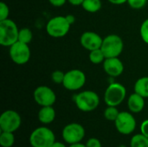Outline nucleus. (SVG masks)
<instances>
[{"label": "nucleus", "instance_id": "nucleus-8", "mask_svg": "<svg viewBox=\"0 0 148 147\" xmlns=\"http://www.w3.org/2000/svg\"><path fill=\"white\" fill-rule=\"evenodd\" d=\"M86 83V75L81 69H71L65 73L62 86L69 91H78Z\"/></svg>", "mask_w": 148, "mask_h": 147}, {"label": "nucleus", "instance_id": "nucleus-20", "mask_svg": "<svg viewBox=\"0 0 148 147\" xmlns=\"http://www.w3.org/2000/svg\"><path fill=\"white\" fill-rule=\"evenodd\" d=\"M15 143L14 133L2 132L0 134V145L2 147H11Z\"/></svg>", "mask_w": 148, "mask_h": 147}, {"label": "nucleus", "instance_id": "nucleus-22", "mask_svg": "<svg viewBox=\"0 0 148 147\" xmlns=\"http://www.w3.org/2000/svg\"><path fill=\"white\" fill-rule=\"evenodd\" d=\"M33 39V33L29 28H22L19 29L18 41L26 44H29Z\"/></svg>", "mask_w": 148, "mask_h": 147}, {"label": "nucleus", "instance_id": "nucleus-5", "mask_svg": "<svg viewBox=\"0 0 148 147\" xmlns=\"http://www.w3.org/2000/svg\"><path fill=\"white\" fill-rule=\"evenodd\" d=\"M101 49L104 53L106 58L119 57L124 49L123 40L118 35H108L103 38Z\"/></svg>", "mask_w": 148, "mask_h": 147}, {"label": "nucleus", "instance_id": "nucleus-10", "mask_svg": "<svg viewBox=\"0 0 148 147\" xmlns=\"http://www.w3.org/2000/svg\"><path fill=\"white\" fill-rule=\"evenodd\" d=\"M22 124L20 114L14 110H6L0 116L1 132L15 133L19 129Z\"/></svg>", "mask_w": 148, "mask_h": 147}, {"label": "nucleus", "instance_id": "nucleus-23", "mask_svg": "<svg viewBox=\"0 0 148 147\" xmlns=\"http://www.w3.org/2000/svg\"><path fill=\"white\" fill-rule=\"evenodd\" d=\"M120 113V111L118 110L117 107H112V106H108L107 108L104 111V117L108 121H115L117 119L118 115Z\"/></svg>", "mask_w": 148, "mask_h": 147}, {"label": "nucleus", "instance_id": "nucleus-1", "mask_svg": "<svg viewBox=\"0 0 148 147\" xmlns=\"http://www.w3.org/2000/svg\"><path fill=\"white\" fill-rule=\"evenodd\" d=\"M74 101L76 107L84 113H88L95 110L100 105V97L91 90H85L76 94L74 97Z\"/></svg>", "mask_w": 148, "mask_h": 147}, {"label": "nucleus", "instance_id": "nucleus-35", "mask_svg": "<svg viewBox=\"0 0 148 147\" xmlns=\"http://www.w3.org/2000/svg\"><path fill=\"white\" fill-rule=\"evenodd\" d=\"M69 147H87V146H86V145H84V144H82V143L79 142V143H75V144H71V145H69Z\"/></svg>", "mask_w": 148, "mask_h": 147}, {"label": "nucleus", "instance_id": "nucleus-4", "mask_svg": "<svg viewBox=\"0 0 148 147\" xmlns=\"http://www.w3.org/2000/svg\"><path fill=\"white\" fill-rule=\"evenodd\" d=\"M70 27L71 24L66 16H57L49 20L46 24V32L51 37L62 38L69 33Z\"/></svg>", "mask_w": 148, "mask_h": 147}, {"label": "nucleus", "instance_id": "nucleus-7", "mask_svg": "<svg viewBox=\"0 0 148 147\" xmlns=\"http://www.w3.org/2000/svg\"><path fill=\"white\" fill-rule=\"evenodd\" d=\"M114 126L118 133L123 135L132 134L136 129V120L133 115V113L120 112L117 119L114 121Z\"/></svg>", "mask_w": 148, "mask_h": 147}, {"label": "nucleus", "instance_id": "nucleus-21", "mask_svg": "<svg viewBox=\"0 0 148 147\" xmlns=\"http://www.w3.org/2000/svg\"><path fill=\"white\" fill-rule=\"evenodd\" d=\"M130 147H148V138L143 134H135L130 140Z\"/></svg>", "mask_w": 148, "mask_h": 147}, {"label": "nucleus", "instance_id": "nucleus-30", "mask_svg": "<svg viewBox=\"0 0 148 147\" xmlns=\"http://www.w3.org/2000/svg\"><path fill=\"white\" fill-rule=\"evenodd\" d=\"M49 2L54 7H61L64 5L66 2H68V0H49Z\"/></svg>", "mask_w": 148, "mask_h": 147}, {"label": "nucleus", "instance_id": "nucleus-32", "mask_svg": "<svg viewBox=\"0 0 148 147\" xmlns=\"http://www.w3.org/2000/svg\"><path fill=\"white\" fill-rule=\"evenodd\" d=\"M84 0H68V2L72 4V5H75V6H78V5H82V2Z\"/></svg>", "mask_w": 148, "mask_h": 147}, {"label": "nucleus", "instance_id": "nucleus-2", "mask_svg": "<svg viewBox=\"0 0 148 147\" xmlns=\"http://www.w3.org/2000/svg\"><path fill=\"white\" fill-rule=\"evenodd\" d=\"M19 29L16 23L8 18L0 21V44L3 47H10L18 41Z\"/></svg>", "mask_w": 148, "mask_h": 147}, {"label": "nucleus", "instance_id": "nucleus-19", "mask_svg": "<svg viewBox=\"0 0 148 147\" xmlns=\"http://www.w3.org/2000/svg\"><path fill=\"white\" fill-rule=\"evenodd\" d=\"M88 58H89V61L95 65L103 63V62L106 59L105 55L101 49H94L92 51H89Z\"/></svg>", "mask_w": 148, "mask_h": 147}, {"label": "nucleus", "instance_id": "nucleus-14", "mask_svg": "<svg viewBox=\"0 0 148 147\" xmlns=\"http://www.w3.org/2000/svg\"><path fill=\"white\" fill-rule=\"evenodd\" d=\"M102 65L105 73L110 77H118L124 72V64L119 57L106 58Z\"/></svg>", "mask_w": 148, "mask_h": 147}, {"label": "nucleus", "instance_id": "nucleus-17", "mask_svg": "<svg viewBox=\"0 0 148 147\" xmlns=\"http://www.w3.org/2000/svg\"><path fill=\"white\" fill-rule=\"evenodd\" d=\"M134 92L141 95L145 99L148 98V76L139 78L134 83Z\"/></svg>", "mask_w": 148, "mask_h": 147}, {"label": "nucleus", "instance_id": "nucleus-18", "mask_svg": "<svg viewBox=\"0 0 148 147\" xmlns=\"http://www.w3.org/2000/svg\"><path fill=\"white\" fill-rule=\"evenodd\" d=\"M82 9L89 13H95L101 9V0H84L81 5Z\"/></svg>", "mask_w": 148, "mask_h": 147}, {"label": "nucleus", "instance_id": "nucleus-6", "mask_svg": "<svg viewBox=\"0 0 148 147\" xmlns=\"http://www.w3.org/2000/svg\"><path fill=\"white\" fill-rule=\"evenodd\" d=\"M126 96L127 89L125 86L119 82H112L104 93V101L107 106L118 107L124 101Z\"/></svg>", "mask_w": 148, "mask_h": 147}, {"label": "nucleus", "instance_id": "nucleus-31", "mask_svg": "<svg viewBox=\"0 0 148 147\" xmlns=\"http://www.w3.org/2000/svg\"><path fill=\"white\" fill-rule=\"evenodd\" d=\"M108 1L114 5H121L127 2V0H108Z\"/></svg>", "mask_w": 148, "mask_h": 147}, {"label": "nucleus", "instance_id": "nucleus-11", "mask_svg": "<svg viewBox=\"0 0 148 147\" xmlns=\"http://www.w3.org/2000/svg\"><path fill=\"white\" fill-rule=\"evenodd\" d=\"M62 136L63 140L69 145L79 143L85 137V129L79 123H69L63 127Z\"/></svg>", "mask_w": 148, "mask_h": 147}, {"label": "nucleus", "instance_id": "nucleus-16", "mask_svg": "<svg viewBox=\"0 0 148 147\" xmlns=\"http://www.w3.org/2000/svg\"><path fill=\"white\" fill-rule=\"evenodd\" d=\"M56 110L53 106L41 107V109L38 112L37 117L38 120L43 125L51 124L56 119Z\"/></svg>", "mask_w": 148, "mask_h": 147}, {"label": "nucleus", "instance_id": "nucleus-24", "mask_svg": "<svg viewBox=\"0 0 148 147\" xmlns=\"http://www.w3.org/2000/svg\"><path fill=\"white\" fill-rule=\"evenodd\" d=\"M140 35L142 41L146 44H148V18L142 22L140 29Z\"/></svg>", "mask_w": 148, "mask_h": 147}, {"label": "nucleus", "instance_id": "nucleus-3", "mask_svg": "<svg viewBox=\"0 0 148 147\" xmlns=\"http://www.w3.org/2000/svg\"><path fill=\"white\" fill-rule=\"evenodd\" d=\"M55 142V133L47 126L37 127L29 135V143L32 147H50Z\"/></svg>", "mask_w": 148, "mask_h": 147}, {"label": "nucleus", "instance_id": "nucleus-13", "mask_svg": "<svg viewBox=\"0 0 148 147\" xmlns=\"http://www.w3.org/2000/svg\"><path fill=\"white\" fill-rule=\"evenodd\" d=\"M102 41L103 38L94 31H86L82 33L80 37L81 45L88 51L101 49Z\"/></svg>", "mask_w": 148, "mask_h": 147}, {"label": "nucleus", "instance_id": "nucleus-29", "mask_svg": "<svg viewBox=\"0 0 148 147\" xmlns=\"http://www.w3.org/2000/svg\"><path fill=\"white\" fill-rule=\"evenodd\" d=\"M140 133L148 138V120H145L140 125Z\"/></svg>", "mask_w": 148, "mask_h": 147}, {"label": "nucleus", "instance_id": "nucleus-12", "mask_svg": "<svg viewBox=\"0 0 148 147\" xmlns=\"http://www.w3.org/2000/svg\"><path fill=\"white\" fill-rule=\"evenodd\" d=\"M34 101L40 107L53 106L56 101V93L48 86H39L33 93Z\"/></svg>", "mask_w": 148, "mask_h": 147}, {"label": "nucleus", "instance_id": "nucleus-36", "mask_svg": "<svg viewBox=\"0 0 148 147\" xmlns=\"http://www.w3.org/2000/svg\"><path fill=\"white\" fill-rule=\"evenodd\" d=\"M118 147H127V146H125V145H121V146H119Z\"/></svg>", "mask_w": 148, "mask_h": 147}, {"label": "nucleus", "instance_id": "nucleus-15", "mask_svg": "<svg viewBox=\"0 0 148 147\" xmlns=\"http://www.w3.org/2000/svg\"><path fill=\"white\" fill-rule=\"evenodd\" d=\"M127 107L133 113H140L145 107V98L134 92L127 99Z\"/></svg>", "mask_w": 148, "mask_h": 147}, {"label": "nucleus", "instance_id": "nucleus-34", "mask_svg": "<svg viewBox=\"0 0 148 147\" xmlns=\"http://www.w3.org/2000/svg\"><path fill=\"white\" fill-rule=\"evenodd\" d=\"M50 147H67L65 146V144L62 143V142H59V141H56L55 143H53V145Z\"/></svg>", "mask_w": 148, "mask_h": 147}, {"label": "nucleus", "instance_id": "nucleus-28", "mask_svg": "<svg viewBox=\"0 0 148 147\" xmlns=\"http://www.w3.org/2000/svg\"><path fill=\"white\" fill-rule=\"evenodd\" d=\"M85 145L87 147H102L101 141L96 138H90Z\"/></svg>", "mask_w": 148, "mask_h": 147}, {"label": "nucleus", "instance_id": "nucleus-9", "mask_svg": "<svg viewBox=\"0 0 148 147\" xmlns=\"http://www.w3.org/2000/svg\"><path fill=\"white\" fill-rule=\"evenodd\" d=\"M9 48V55L14 63L17 65H24L28 63L31 55L29 44L17 41Z\"/></svg>", "mask_w": 148, "mask_h": 147}, {"label": "nucleus", "instance_id": "nucleus-27", "mask_svg": "<svg viewBox=\"0 0 148 147\" xmlns=\"http://www.w3.org/2000/svg\"><path fill=\"white\" fill-rule=\"evenodd\" d=\"M9 15H10L9 6L4 2H1L0 3V21L8 19Z\"/></svg>", "mask_w": 148, "mask_h": 147}, {"label": "nucleus", "instance_id": "nucleus-33", "mask_svg": "<svg viewBox=\"0 0 148 147\" xmlns=\"http://www.w3.org/2000/svg\"><path fill=\"white\" fill-rule=\"evenodd\" d=\"M66 17H67V19H68L69 23L71 25H72V24L75 23V16H73V15H71V14L67 15V16H66Z\"/></svg>", "mask_w": 148, "mask_h": 147}, {"label": "nucleus", "instance_id": "nucleus-25", "mask_svg": "<svg viewBox=\"0 0 148 147\" xmlns=\"http://www.w3.org/2000/svg\"><path fill=\"white\" fill-rule=\"evenodd\" d=\"M65 73H63L61 70H55L51 74V80L56 84H62L64 80Z\"/></svg>", "mask_w": 148, "mask_h": 147}, {"label": "nucleus", "instance_id": "nucleus-26", "mask_svg": "<svg viewBox=\"0 0 148 147\" xmlns=\"http://www.w3.org/2000/svg\"><path fill=\"white\" fill-rule=\"evenodd\" d=\"M127 3L134 10H141L146 6L147 0H127Z\"/></svg>", "mask_w": 148, "mask_h": 147}]
</instances>
